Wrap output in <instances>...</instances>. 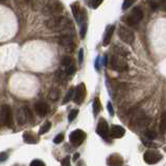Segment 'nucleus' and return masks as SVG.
<instances>
[{
  "mask_svg": "<svg viewBox=\"0 0 166 166\" xmlns=\"http://www.w3.org/2000/svg\"><path fill=\"white\" fill-rule=\"evenodd\" d=\"M69 26H71L70 20L62 16H55L46 21V27L52 32H61V30L68 29Z\"/></svg>",
  "mask_w": 166,
  "mask_h": 166,
  "instance_id": "obj_1",
  "label": "nucleus"
},
{
  "mask_svg": "<svg viewBox=\"0 0 166 166\" xmlns=\"http://www.w3.org/2000/svg\"><path fill=\"white\" fill-rule=\"evenodd\" d=\"M111 66L115 71H118V72H126L129 69V66H127V63L124 60V58L117 55L111 58Z\"/></svg>",
  "mask_w": 166,
  "mask_h": 166,
  "instance_id": "obj_2",
  "label": "nucleus"
},
{
  "mask_svg": "<svg viewBox=\"0 0 166 166\" xmlns=\"http://www.w3.org/2000/svg\"><path fill=\"white\" fill-rule=\"evenodd\" d=\"M142 18H143V12L141 11V9L135 7L131 12V14L127 15V16L124 18V21H126L130 26H135V25H137L138 23L141 21Z\"/></svg>",
  "mask_w": 166,
  "mask_h": 166,
  "instance_id": "obj_3",
  "label": "nucleus"
},
{
  "mask_svg": "<svg viewBox=\"0 0 166 166\" xmlns=\"http://www.w3.org/2000/svg\"><path fill=\"white\" fill-rule=\"evenodd\" d=\"M118 36L119 38L126 44H132L135 40V35L132 29L127 28L126 26H120L118 28Z\"/></svg>",
  "mask_w": 166,
  "mask_h": 166,
  "instance_id": "obj_4",
  "label": "nucleus"
},
{
  "mask_svg": "<svg viewBox=\"0 0 166 166\" xmlns=\"http://www.w3.org/2000/svg\"><path fill=\"white\" fill-rule=\"evenodd\" d=\"M0 114H1V118L3 120V123L6 126L11 127L13 126V112L12 108L9 104H3L0 110Z\"/></svg>",
  "mask_w": 166,
  "mask_h": 166,
  "instance_id": "obj_5",
  "label": "nucleus"
},
{
  "mask_svg": "<svg viewBox=\"0 0 166 166\" xmlns=\"http://www.w3.org/2000/svg\"><path fill=\"white\" fill-rule=\"evenodd\" d=\"M64 6L60 1H53L50 4H48L44 9V14L46 15H53V16H58L63 12Z\"/></svg>",
  "mask_w": 166,
  "mask_h": 166,
  "instance_id": "obj_6",
  "label": "nucleus"
},
{
  "mask_svg": "<svg viewBox=\"0 0 166 166\" xmlns=\"http://www.w3.org/2000/svg\"><path fill=\"white\" fill-rule=\"evenodd\" d=\"M143 159L147 164H156V163H158L162 159V155L158 150L150 149V150H146L144 153Z\"/></svg>",
  "mask_w": 166,
  "mask_h": 166,
  "instance_id": "obj_7",
  "label": "nucleus"
},
{
  "mask_svg": "<svg viewBox=\"0 0 166 166\" xmlns=\"http://www.w3.org/2000/svg\"><path fill=\"white\" fill-rule=\"evenodd\" d=\"M86 139V133L81 130H75L70 134L69 136V140L74 146H78L84 142V140Z\"/></svg>",
  "mask_w": 166,
  "mask_h": 166,
  "instance_id": "obj_8",
  "label": "nucleus"
},
{
  "mask_svg": "<svg viewBox=\"0 0 166 166\" xmlns=\"http://www.w3.org/2000/svg\"><path fill=\"white\" fill-rule=\"evenodd\" d=\"M86 97V86L85 84H80L74 90V94H73V100L75 104H81L84 101Z\"/></svg>",
  "mask_w": 166,
  "mask_h": 166,
  "instance_id": "obj_9",
  "label": "nucleus"
},
{
  "mask_svg": "<svg viewBox=\"0 0 166 166\" xmlns=\"http://www.w3.org/2000/svg\"><path fill=\"white\" fill-rule=\"evenodd\" d=\"M96 133L101 136L104 139H108L109 137V134H110V130H109V126L107 123L106 119L104 118H100L98 121V126L96 127Z\"/></svg>",
  "mask_w": 166,
  "mask_h": 166,
  "instance_id": "obj_10",
  "label": "nucleus"
},
{
  "mask_svg": "<svg viewBox=\"0 0 166 166\" xmlns=\"http://www.w3.org/2000/svg\"><path fill=\"white\" fill-rule=\"evenodd\" d=\"M58 44L61 46H63L66 50H73L74 48V43H73V40L71 38V36H68V35H64L62 37L58 39Z\"/></svg>",
  "mask_w": 166,
  "mask_h": 166,
  "instance_id": "obj_11",
  "label": "nucleus"
},
{
  "mask_svg": "<svg viewBox=\"0 0 166 166\" xmlns=\"http://www.w3.org/2000/svg\"><path fill=\"white\" fill-rule=\"evenodd\" d=\"M35 110H36V113L39 115V116L43 117L48 113L49 107H48V104L44 103V101H38V103L35 104Z\"/></svg>",
  "mask_w": 166,
  "mask_h": 166,
  "instance_id": "obj_12",
  "label": "nucleus"
},
{
  "mask_svg": "<svg viewBox=\"0 0 166 166\" xmlns=\"http://www.w3.org/2000/svg\"><path fill=\"white\" fill-rule=\"evenodd\" d=\"M107 162H108L109 166H121L123 164V159L118 154H114L110 156L108 160H107Z\"/></svg>",
  "mask_w": 166,
  "mask_h": 166,
  "instance_id": "obj_13",
  "label": "nucleus"
},
{
  "mask_svg": "<svg viewBox=\"0 0 166 166\" xmlns=\"http://www.w3.org/2000/svg\"><path fill=\"white\" fill-rule=\"evenodd\" d=\"M23 140L27 144H35L38 142V137L32 131H26L23 134Z\"/></svg>",
  "mask_w": 166,
  "mask_h": 166,
  "instance_id": "obj_14",
  "label": "nucleus"
},
{
  "mask_svg": "<svg viewBox=\"0 0 166 166\" xmlns=\"http://www.w3.org/2000/svg\"><path fill=\"white\" fill-rule=\"evenodd\" d=\"M126 133V130L120 126H113L110 130V134L113 138H121Z\"/></svg>",
  "mask_w": 166,
  "mask_h": 166,
  "instance_id": "obj_15",
  "label": "nucleus"
},
{
  "mask_svg": "<svg viewBox=\"0 0 166 166\" xmlns=\"http://www.w3.org/2000/svg\"><path fill=\"white\" fill-rule=\"evenodd\" d=\"M114 29H115V25H110V26H108V28L106 30V34H104V42H103L104 46H108L110 44L112 36L114 34Z\"/></svg>",
  "mask_w": 166,
  "mask_h": 166,
  "instance_id": "obj_16",
  "label": "nucleus"
},
{
  "mask_svg": "<svg viewBox=\"0 0 166 166\" xmlns=\"http://www.w3.org/2000/svg\"><path fill=\"white\" fill-rule=\"evenodd\" d=\"M17 121H18V123H20V124H24L28 121L24 108L17 110Z\"/></svg>",
  "mask_w": 166,
  "mask_h": 166,
  "instance_id": "obj_17",
  "label": "nucleus"
},
{
  "mask_svg": "<svg viewBox=\"0 0 166 166\" xmlns=\"http://www.w3.org/2000/svg\"><path fill=\"white\" fill-rule=\"evenodd\" d=\"M71 11H72L73 16H74V18L76 19V21H77L78 17H80V15H81V12L80 3H78V2H74V3L71 4Z\"/></svg>",
  "mask_w": 166,
  "mask_h": 166,
  "instance_id": "obj_18",
  "label": "nucleus"
},
{
  "mask_svg": "<svg viewBox=\"0 0 166 166\" xmlns=\"http://www.w3.org/2000/svg\"><path fill=\"white\" fill-rule=\"evenodd\" d=\"M113 50L115 51L117 55H120V57H126V55H129V50L126 49L124 47H122V46H119V45H116L115 47L113 48Z\"/></svg>",
  "mask_w": 166,
  "mask_h": 166,
  "instance_id": "obj_19",
  "label": "nucleus"
},
{
  "mask_svg": "<svg viewBox=\"0 0 166 166\" xmlns=\"http://www.w3.org/2000/svg\"><path fill=\"white\" fill-rule=\"evenodd\" d=\"M58 97H60V90L57 88H52L48 93V98L51 100H58Z\"/></svg>",
  "mask_w": 166,
  "mask_h": 166,
  "instance_id": "obj_20",
  "label": "nucleus"
},
{
  "mask_svg": "<svg viewBox=\"0 0 166 166\" xmlns=\"http://www.w3.org/2000/svg\"><path fill=\"white\" fill-rule=\"evenodd\" d=\"M101 110V104L98 97H96L93 101V113L94 115H97Z\"/></svg>",
  "mask_w": 166,
  "mask_h": 166,
  "instance_id": "obj_21",
  "label": "nucleus"
},
{
  "mask_svg": "<svg viewBox=\"0 0 166 166\" xmlns=\"http://www.w3.org/2000/svg\"><path fill=\"white\" fill-rule=\"evenodd\" d=\"M160 132L165 133L166 132V113H163L161 116V120H160Z\"/></svg>",
  "mask_w": 166,
  "mask_h": 166,
  "instance_id": "obj_22",
  "label": "nucleus"
},
{
  "mask_svg": "<svg viewBox=\"0 0 166 166\" xmlns=\"http://www.w3.org/2000/svg\"><path fill=\"white\" fill-rule=\"evenodd\" d=\"M50 127H51V122H50V121H46L45 123L43 124L42 126H41V129H40V131H39V135H43V134H45V133H47L50 130Z\"/></svg>",
  "mask_w": 166,
  "mask_h": 166,
  "instance_id": "obj_23",
  "label": "nucleus"
},
{
  "mask_svg": "<svg viewBox=\"0 0 166 166\" xmlns=\"http://www.w3.org/2000/svg\"><path fill=\"white\" fill-rule=\"evenodd\" d=\"M73 94H74V89H69V91L67 92V94H66V96H65V98L63 99V104H68L69 101L72 99L73 97Z\"/></svg>",
  "mask_w": 166,
  "mask_h": 166,
  "instance_id": "obj_24",
  "label": "nucleus"
},
{
  "mask_svg": "<svg viewBox=\"0 0 166 166\" xmlns=\"http://www.w3.org/2000/svg\"><path fill=\"white\" fill-rule=\"evenodd\" d=\"M61 64H62L63 66H65V67H68L69 65L72 64V58L69 57V55H64L62 60H61Z\"/></svg>",
  "mask_w": 166,
  "mask_h": 166,
  "instance_id": "obj_25",
  "label": "nucleus"
},
{
  "mask_svg": "<svg viewBox=\"0 0 166 166\" xmlns=\"http://www.w3.org/2000/svg\"><path fill=\"white\" fill-rule=\"evenodd\" d=\"M77 114H78V110H76V109L71 110L70 113H69V115H68V120L70 121V122H71V121H73V120H74V119L76 118Z\"/></svg>",
  "mask_w": 166,
  "mask_h": 166,
  "instance_id": "obj_26",
  "label": "nucleus"
},
{
  "mask_svg": "<svg viewBox=\"0 0 166 166\" xmlns=\"http://www.w3.org/2000/svg\"><path fill=\"white\" fill-rule=\"evenodd\" d=\"M135 1H136V0H124L123 3H122V9L126 11V9H127L129 7H131V6Z\"/></svg>",
  "mask_w": 166,
  "mask_h": 166,
  "instance_id": "obj_27",
  "label": "nucleus"
},
{
  "mask_svg": "<svg viewBox=\"0 0 166 166\" xmlns=\"http://www.w3.org/2000/svg\"><path fill=\"white\" fill-rule=\"evenodd\" d=\"M64 140V134L63 133H60L58 135H57V136L55 137V139H53V142H55V144H58V143H61Z\"/></svg>",
  "mask_w": 166,
  "mask_h": 166,
  "instance_id": "obj_28",
  "label": "nucleus"
},
{
  "mask_svg": "<svg viewBox=\"0 0 166 166\" xmlns=\"http://www.w3.org/2000/svg\"><path fill=\"white\" fill-rule=\"evenodd\" d=\"M145 137L149 140H154V139H156V137H157V134L153 131H147L146 133H145Z\"/></svg>",
  "mask_w": 166,
  "mask_h": 166,
  "instance_id": "obj_29",
  "label": "nucleus"
},
{
  "mask_svg": "<svg viewBox=\"0 0 166 166\" xmlns=\"http://www.w3.org/2000/svg\"><path fill=\"white\" fill-rule=\"evenodd\" d=\"M67 69H66V73L69 75H71V74H73V73L75 72V66L73 65V63L71 64V65H69L68 67H66Z\"/></svg>",
  "mask_w": 166,
  "mask_h": 166,
  "instance_id": "obj_30",
  "label": "nucleus"
},
{
  "mask_svg": "<svg viewBox=\"0 0 166 166\" xmlns=\"http://www.w3.org/2000/svg\"><path fill=\"white\" fill-rule=\"evenodd\" d=\"M55 77H57V80H58V81H62L64 78L66 77V76H65V73H64L63 71L58 70V72H57V74H55Z\"/></svg>",
  "mask_w": 166,
  "mask_h": 166,
  "instance_id": "obj_31",
  "label": "nucleus"
},
{
  "mask_svg": "<svg viewBox=\"0 0 166 166\" xmlns=\"http://www.w3.org/2000/svg\"><path fill=\"white\" fill-rule=\"evenodd\" d=\"M86 32H87V24L86 23H84V24H81V39L85 38Z\"/></svg>",
  "mask_w": 166,
  "mask_h": 166,
  "instance_id": "obj_32",
  "label": "nucleus"
},
{
  "mask_svg": "<svg viewBox=\"0 0 166 166\" xmlns=\"http://www.w3.org/2000/svg\"><path fill=\"white\" fill-rule=\"evenodd\" d=\"M30 166H46V165L41 160H34L30 163Z\"/></svg>",
  "mask_w": 166,
  "mask_h": 166,
  "instance_id": "obj_33",
  "label": "nucleus"
},
{
  "mask_svg": "<svg viewBox=\"0 0 166 166\" xmlns=\"http://www.w3.org/2000/svg\"><path fill=\"white\" fill-rule=\"evenodd\" d=\"M61 164H62V166H70V157L67 156V157L64 158Z\"/></svg>",
  "mask_w": 166,
  "mask_h": 166,
  "instance_id": "obj_34",
  "label": "nucleus"
},
{
  "mask_svg": "<svg viewBox=\"0 0 166 166\" xmlns=\"http://www.w3.org/2000/svg\"><path fill=\"white\" fill-rule=\"evenodd\" d=\"M24 110H25V113H26L28 121H32V112H30V110L27 108V107H24Z\"/></svg>",
  "mask_w": 166,
  "mask_h": 166,
  "instance_id": "obj_35",
  "label": "nucleus"
},
{
  "mask_svg": "<svg viewBox=\"0 0 166 166\" xmlns=\"http://www.w3.org/2000/svg\"><path fill=\"white\" fill-rule=\"evenodd\" d=\"M104 0H93V3H92V6H93V9H97V7L100 6L101 2H103Z\"/></svg>",
  "mask_w": 166,
  "mask_h": 166,
  "instance_id": "obj_36",
  "label": "nucleus"
},
{
  "mask_svg": "<svg viewBox=\"0 0 166 166\" xmlns=\"http://www.w3.org/2000/svg\"><path fill=\"white\" fill-rule=\"evenodd\" d=\"M83 61H84V50L81 49L80 52H78V63L81 64L83 63Z\"/></svg>",
  "mask_w": 166,
  "mask_h": 166,
  "instance_id": "obj_37",
  "label": "nucleus"
},
{
  "mask_svg": "<svg viewBox=\"0 0 166 166\" xmlns=\"http://www.w3.org/2000/svg\"><path fill=\"white\" fill-rule=\"evenodd\" d=\"M141 140H142V142L144 143V145H146V146H152V145H153V143L150 142V140H149V139H147V140H146L145 138L142 137V138H141Z\"/></svg>",
  "mask_w": 166,
  "mask_h": 166,
  "instance_id": "obj_38",
  "label": "nucleus"
},
{
  "mask_svg": "<svg viewBox=\"0 0 166 166\" xmlns=\"http://www.w3.org/2000/svg\"><path fill=\"white\" fill-rule=\"evenodd\" d=\"M108 111L111 116H113L114 115V110H113V106H112L111 103H108Z\"/></svg>",
  "mask_w": 166,
  "mask_h": 166,
  "instance_id": "obj_39",
  "label": "nucleus"
},
{
  "mask_svg": "<svg viewBox=\"0 0 166 166\" xmlns=\"http://www.w3.org/2000/svg\"><path fill=\"white\" fill-rule=\"evenodd\" d=\"M6 159H7L6 153H0V162H1V161H6Z\"/></svg>",
  "mask_w": 166,
  "mask_h": 166,
  "instance_id": "obj_40",
  "label": "nucleus"
},
{
  "mask_svg": "<svg viewBox=\"0 0 166 166\" xmlns=\"http://www.w3.org/2000/svg\"><path fill=\"white\" fill-rule=\"evenodd\" d=\"M149 4H150V6H152V9H154V11H156V9H157L158 4L156 3V2H154V1H149Z\"/></svg>",
  "mask_w": 166,
  "mask_h": 166,
  "instance_id": "obj_41",
  "label": "nucleus"
},
{
  "mask_svg": "<svg viewBox=\"0 0 166 166\" xmlns=\"http://www.w3.org/2000/svg\"><path fill=\"white\" fill-rule=\"evenodd\" d=\"M104 65H107V55H104Z\"/></svg>",
  "mask_w": 166,
  "mask_h": 166,
  "instance_id": "obj_42",
  "label": "nucleus"
},
{
  "mask_svg": "<svg viewBox=\"0 0 166 166\" xmlns=\"http://www.w3.org/2000/svg\"><path fill=\"white\" fill-rule=\"evenodd\" d=\"M78 156H80L78 154H75V155H74V158H73V159H74V160H76V159H77V158H78Z\"/></svg>",
  "mask_w": 166,
  "mask_h": 166,
  "instance_id": "obj_43",
  "label": "nucleus"
},
{
  "mask_svg": "<svg viewBox=\"0 0 166 166\" xmlns=\"http://www.w3.org/2000/svg\"><path fill=\"white\" fill-rule=\"evenodd\" d=\"M162 2H163V4H164V6H165V9H166V0H162Z\"/></svg>",
  "mask_w": 166,
  "mask_h": 166,
  "instance_id": "obj_44",
  "label": "nucleus"
},
{
  "mask_svg": "<svg viewBox=\"0 0 166 166\" xmlns=\"http://www.w3.org/2000/svg\"><path fill=\"white\" fill-rule=\"evenodd\" d=\"M26 1H29V0H26Z\"/></svg>",
  "mask_w": 166,
  "mask_h": 166,
  "instance_id": "obj_45",
  "label": "nucleus"
},
{
  "mask_svg": "<svg viewBox=\"0 0 166 166\" xmlns=\"http://www.w3.org/2000/svg\"><path fill=\"white\" fill-rule=\"evenodd\" d=\"M15 166H18V165H15Z\"/></svg>",
  "mask_w": 166,
  "mask_h": 166,
  "instance_id": "obj_46",
  "label": "nucleus"
},
{
  "mask_svg": "<svg viewBox=\"0 0 166 166\" xmlns=\"http://www.w3.org/2000/svg\"><path fill=\"white\" fill-rule=\"evenodd\" d=\"M0 124H1V122H0Z\"/></svg>",
  "mask_w": 166,
  "mask_h": 166,
  "instance_id": "obj_47",
  "label": "nucleus"
}]
</instances>
